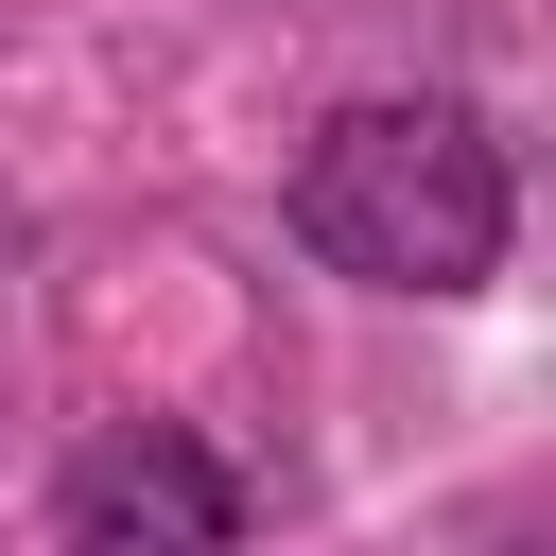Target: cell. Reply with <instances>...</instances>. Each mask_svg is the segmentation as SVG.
<instances>
[{
    "instance_id": "1",
    "label": "cell",
    "mask_w": 556,
    "mask_h": 556,
    "mask_svg": "<svg viewBox=\"0 0 556 556\" xmlns=\"http://www.w3.org/2000/svg\"><path fill=\"white\" fill-rule=\"evenodd\" d=\"M504 226H521V191L469 104H330L295 156V243L365 295H469V278H504Z\"/></svg>"
},
{
    "instance_id": "2",
    "label": "cell",
    "mask_w": 556,
    "mask_h": 556,
    "mask_svg": "<svg viewBox=\"0 0 556 556\" xmlns=\"http://www.w3.org/2000/svg\"><path fill=\"white\" fill-rule=\"evenodd\" d=\"M52 539H174V556H208V539H243V469L191 452V434H104V452L52 469Z\"/></svg>"
}]
</instances>
